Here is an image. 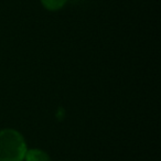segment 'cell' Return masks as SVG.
Here are the masks:
<instances>
[{
  "instance_id": "6da1fadb",
  "label": "cell",
  "mask_w": 161,
  "mask_h": 161,
  "mask_svg": "<svg viewBox=\"0 0 161 161\" xmlns=\"http://www.w3.org/2000/svg\"><path fill=\"white\" fill-rule=\"evenodd\" d=\"M23 136L14 129L0 130V161H23L27 152Z\"/></svg>"
},
{
  "instance_id": "7a4b0ae2",
  "label": "cell",
  "mask_w": 161,
  "mask_h": 161,
  "mask_svg": "<svg viewBox=\"0 0 161 161\" xmlns=\"http://www.w3.org/2000/svg\"><path fill=\"white\" fill-rule=\"evenodd\" d=\"M25 161H52L50 156L41 149H29L25 156Z\"/></svg>"
},
{
  "instance_id": "3957f363",
  "label": "cell",
  "mask_w": 161,
  "mask_h": 161,
  "mask_svg": "<svg viewBox=\"0 0 161 161\" xmlns=\"http://www.w3.org/2000/svg\"><path fill=\"white\" fill-rule=\"evenodd\" d=\"M42 6L49 11H58L66 3V0H41Z\"/></svg>"
}]
</instances>
